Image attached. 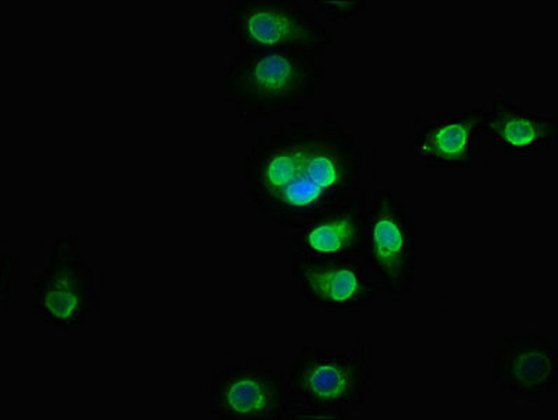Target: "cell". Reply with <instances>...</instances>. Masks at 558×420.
<instances>
[{
    "mask_svg": "<svg viewBox=\"0 0 558 420\" xmlns=\"http://www.w3.org/2000/svg\"><path fill=\"white\" fill-rule=\"evenodd\" d=\"M362 175L359 141L331 112L257 136L242 171L258 213L291 232L359 195Z\"/></svg>",
    "mask_w": 558,
    "mask_h": 420,
    "instance_id": "6da1fadb",
    "label": "cell"
},
{
    "mask_svg": "<svg viewBox=\"0 0 558 420\" xmlns=\"http://www.w3.org/2000/svg\"><path fill=\"white\" fill-rule=\"evenodd\" d=\"M322 75L315 53L242 51L225 67L223 87L240 120L266 124L305 110Z\"/></svg>",
    "mask_w": 558,
    "mask_h": 420,
    "instance_id": "7a4b0ae2",
    "label": "cell"
},
{
    "mask_svg": "<svg viewBox=\"0 0 558 420\" xmlns=\"http://www.w3.org/2000/svg\"><path fill=\"white\" fill-rule=\"evenodd\" d=\"M371 351L365 346H307L287 378L290 403L356 408L371 403Z\"/></svg>",
    "mask_w": 558,
    "mask_h": 420,
    "instance_id": "3957f363",
    "label": "cell"
},
{
    "mask_svg": "<svg viewBox=\"0 0 558 420\" xmlns=\"http://www.w3.org/2000/svg\"><path fill=\"white\" fill-rule=\"evenodd\" d=\"M246 52H310L320 57L332 37L316 13L296 0H236L223 13Z\"/></svg>",
    "mask_w": 558,
    "mask_h": 420,
    "instance_id": "277c9868",
    "label": "cell"
},
{
    "mask_svg": "<svg viewBox=\"0 0 558 420\" xmlns=\"http://www.w3.org/2000/svg\"><path fill=\"white\" fill-rule=\"evenodd\" d=\"M362 261L393 299H404L417 276V227L408 205L390 189L376 190L366 209Z\"/></svg>",
    "mask_w": 558,
    "mask_h": 420,
    "instance_id": "5b68a950",
    "label": "cell"
},
{
    "mask_svg": "<svg viewBox=\"0 0 558 420\" xmlns=\"http://www.w3.org/2000/svg\"><path fill=\"white\" fill-rule=\"evenodd\" d=\"M99 307L96 272L81 254L80 240L60 234L33 283V310L53 329L86 324Z\"/></svg>",
    "mask_w": 558,
    "mask_h": 420,
    "instance_id": "8992f818",
    "label": "cell"
},
{
    "mask_svg": "<svg viewBox=\"0 0 558 420\" xmlns=\"http://www.w3.org/2000/svg\"><path fill=\"white\" fill-rule=\"evenodd\" d=\"M290 395L282 370L242 365L215 373L208 395L209 417L218 420L287 418Z\"/></svg>",
    "mask_w": 558,
    "mask_h": 420,
    "instance_id": "52a82bcc",
    "label": "cell"
},
{
    "mask_svg": "<svg viewBox=\"0 0 558 420\" xmlns=\"http://www.w3.org/2000/svg\"><path fill=\"white\" fill-rule=\"evenodd\" d=\"M291 277L307 305L331 314H356L374 306L381 293L362 258H291Z\"/></svg>",
    "mask_w": 558,
    "mask_h": 420,
    "instance_id": "ba28073f",
    "label": "cell"
},
{
    "mask_svg": "<svg viewBox=\"0 0 558 420\" xmlns=\"http://www.w3.org/2000/svg\"><path fill=\"white\" fill-rule=\"evenodd\" d=\"M493 381L504 393L538 403L555 394L558 381V355L546 335H509L493 356Z\"/></svg>",
    "mask_w": 558,
    "mask_h": 420,
    "instance_id": "9c48e42d",
    "label": "cell"
},
{
    "mask_svg": "<svg viewBox=\"0 0 558 420\" xmlns=\"http://www.w3.org/2000/svg\"><path fill=\"white\" fill-rule=\"evenodd\" d=\"M483 102L434 119L415 116L414 155L433 169L468 170L476 163L486 119Z\"/></svg>",
    "mask_w": 558,
    "mask_h": 420,
    "instance_id": "30bf717a",
    "label": "cell"
},
{
    "mask_svg": "<svg viewBox=\"0 0 558 420\" xmlns=\"http://www.w3.org/2000/svg\"><path fill=\"white\" fill-rule=\"evenodd\" d=\"M368 202L365 194L326 210L292 231L291 258L306 260H351L361 258L364 248Z\"/></svg>",
    "mask_w": 558,
    "mask_h": 420,
    "instance_id": "8fae6325",
    "label": "cell"
},
{
    "mask_svg": "<svg viewBox=\"0 0 558 420\" xmlns=\"http://www.w3.org/2000/svg\"><path fill=\"white\" fill-rule=\"evenodd\" d=\"M483 136L508 158H525L558 140V120L550 112L532 111L498 92L486 110Z\"/></svg>",
    "mask_w": 558,
    "mask_h": 420,
    "instance_id": "7c38bea8",
    "label": "cell"
},
{
    "mask_svg": "<svg viewBox=\"0 0 558 420\" xmlns=\"http://www.w3.org/2000/svg\"><path fill=\"white\" fill-rule=\"evenodd\" d=\"M313 7L323 16L336 23L359 22L361 14L366 11V2L364 0H356V2H325V0H315Z\"/></svg>",
    "mask_w": 558,
    "mask_h": 420,
    "instance_id": "4fadbf2b",
    "label": "cell"
},
{
    "mask_svg": "<svg viewBox=\"0 0 558 420\" xmlns=\"http://www.w3.org/2000/svg\"><path fill=\"white\" fill-rule=\"evenodd\" d=\"M347 409L316 407V405H305L290 403L287 418L291 419H347Z\"/></svg>",
    "mask_w": 558,
    "mask_h": 420,
    "instance_id": "5bb4252c",
    "label": "cell"
},
{
    "mask_svg": "<svg viewBox=\"0 0 558 420\" xmlns=\"http://www.w3.org/2000/svg\"><path fill=\"white\" fill-rule=\"evenodd\" d=\"M19 271V262L17 258L14 257H3L2 258V271H0V286H2V291H0V302H2V307L8 305V302L12 301V285L13 282L16 281Z\"/></svg>",
    "mask_w": 558,
    "mask_h": 420,
    "instance_id": "9a60e30c",
    "label": "cell"
}]
</instances>
